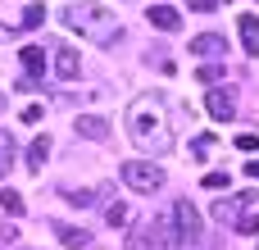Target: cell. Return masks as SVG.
I'll return each instance as SVG.
<instances>
[{
  "label": "cell",
  "mask_w": 259,
  "mask_h": 250,
  "mask_svg": "<svg viewBox=\"0 0 259 250\" xmlns=\"http://www.w3.org/2000/svg\"><path fill=\"white\" fill-rule=\"evenodd\" d=\"M41 23H46V9H41V5H27V9H23V23H18V27H41Z\"/></svg>",
  "instance_id": "cell-19"
},
{
  "label": "cell",
  "mask_w": 259,
  "mask_h": 250,
  "mask_svg": "<svg viewBox=\"0 0 259 250\" xmlns=\"http://www.w3.org/2000/svg\"><path fill=\"white\" fill-rule=\"evenodd\" d=\"M105 223H109V228H123V223H127V205H123V200L105 205Z\"/></svg>",
  "instance_id": "cell-17"
},
{
  "label": "cell",
  "mask_w": 259,
  "mask_h": 250,
  "mask_svg": "<svg viewBox=\"0 0 259 250\" xmlns=\"http://www.w3.org/2000/svg\"><path fill=\"white\" fill-rule=\"evenodd\" d=\"M255 205V191H241V196H219L214 200V219L219 223H228V228H237L241 219H246V210Z\"/></svg>",
  "instance_id": "cell-4"
},
{
  "label": "cell",
  "mask_w": 259,
  "mask_h": 250,
  "mask_svg": "<svg viewBox=\"0 0 259 250\" xmlns=\"http://www.w3.org/2000/svg\"><path fill=\"white\" fill-rule=\"evenodd\" d=\"M127 137L150 150V155H168L173 150V128L164 118V100L159 96H137L127 105Z\"/></svg>",
  "instance_id": "cell-1"
},
{
  "label": "cell",
  "mask_w": 259,
  "mask_h": 250,
  "mask_svg": "<svg viewBox=\"0 0 259 250\" xmlns=\"http://www.w3.org/2000/svg\"><path fill=\"white\" fill-rule=\"evenodd\" d=\"M64 200L77 205V210H87V205H91V191H64Z\"/></svg>",
  "instance_id": "cell-23"
},
{
  "label": "cell",
  "mask_w": 259,
  "mask_h": 250,
  "mask_svg": "<svg viewBox=\"0 0 259 250\" xmlns=\"http://www.w3.org/2000/svg\"><path fill=\"white\" fill-rule=\"evenodd\" d=\"M209 150H214V137H196L191 141V155H209Z\"/></svg>",
  "instance_id": "cell-25"
},
{
  "label": "cell",
  "mask_w": 259,
  "mask_h": 250,
  "mask_svg": "<svg viewBox=\"0 0 259 250\" xmlns=\"http://www.w3.org/2000/svg\"><path fill=\"white\" fill-rule=\"evenodd\" d=\"M64 27L77 32V36H87V41H96V46L118 41V18H114L105 5H96V0H77V5H68V9H64Z\"/></svg>",
  "instance_id": "cell-2"
},
{
  "label": "cell",
  "mask_w": 259,
  "mask_h": 250,
  "mask_svg": "<svg viewBox=\"0 0 259 250\" xmlns=\"http://www.w3.org/2000/svg\"><path fill=\"white\" fill-rule=\"evenodd\" d=\"M46 155H50V137H36V141H32V150H27V169H32V173H41Z\"/></svg>",
  "instance_id": "cell-15"
},
{
  "label": "cell",
  "mask_w": 259,
  "mask_h": 250,
  "mask_svg": "<svg viewBox=\"0 0 259 250\" xmlns=\"http://www.w3.org/2000/svg\"><path fill=\"white\" fill-rule=\"evenodd\" d=\"M18 36V27H9V23H0V41H14Z\"/></svg>",
  "instance_id": "cell-29"
},
{
  "label": "cell",
  "mask_w": 259,
  "mask_h": 250,
  "mask_svg": "<svg viewBox=\"0 0 259 250\" xmlns=\"http://www.w3.org/2000/svg\"><path fill=\"white\" fill-rule=\"evenodd\" d=\"M23 123H41V105H27L23 109Z\"/></svg>",
  "instance_id": "cell-28"
},
{
  "label": "cell",
  "mask_w": 259,
  "mask_h": 250,
  "mask_svg": "<svg viewBox=\"0 0 259 250\" xmlns=\"http://www.w3.org/2000/svg\"><path fill=\"white\" fill-rule=\"evenodd\" d=\"M228 50V41L219 36V32H200L196 41H191V55H200V59H219Z\"/></svg>",
  "instance_id": "cell-7"
},
{
  "label": "cell",
  "mask_w": 259,
  "mask_h": 250,
  "mask_svg": "<svg viewBox=\"0 0 259 250\" xmlns=\"http://www.w3.org/2000/svg\"><path fill=\"white\" fill-rule=\"evenodd\" d=\"M18 59H23V68H27V82L46 73V50H41V46H23V50H18Z\"/></svg>",
  "instance_id": "cell-13"
},
{
  "label": "cell",
  "mask_w": 259,
  "mask_h": 250,
  "mask_svg": "<svg viewBox=\"0 0 259 250\" xmlns=\"http://www.w3.org/2000/svg\"><path fill=\"white\" fill-rule=\"evenodd\" d=\"M146 18H150V23L159 27V32H178V27H182V14H178L173 5H155V9H150Z\"/></svg>",
  "instance_id": "cell-10"
},
{
  "label": "cell",
  "mask_w": 259,
  "mask_h": 250,
  "mask_svg": "<svg viewBox=\"0 0 259 250\" xmlns=\"http://www.w3.org/2000/svg\"><path fill=\"white\" fill-rule=\"evenodd\" d=\"M14 169V137L9 132H0V178Z\"/></svg>",
  "instance_id": "cell-16"
},
{
  "label": "cell",
  "mask_w": 259,
  "mask_h": 250,
  "mask_svg": "<svg viewBox=\"0 0 259 250\" xmlns=\"http://www.w3.org/2000/svg\"><path fill=\"white\" fill-rule=\"evenodd\" d=\"M9 241H18V228L14 223H0V246H9Z\"/></svg>",
  "instance_id": "cell-27"
},
{
  "label": "cell",
  "mask_w": 259,
  "mask_h": 250,
  "mask_svg": "<svg viewBox=\"0 0 259 250\" xmlns=\"http://www.w3.org/2000/svg\"><path fill=\"white\" fill-rule=\"evenodd\" d=\"M228 182H232L228 169H223V173H205V187H209V191H228Z\"/></svg>",
  "instance_id": "cell-21"
},
{
  "label": "cell",
  "mask_w": 259,
  "mask_h": 250,
  "mask_svg": "<svg viewBox=\"0 0 259 250\" xmlns=\"http://www.w3.org/2000/svg\"><path fill=\"white\" fill-rule=\"evenodd\" d=\"M55 237H59L64 246H73V250H82L91 241V232H82V228H73V223H55Z\"/></svg>",
  "instance_id": "cell-14"
},
{
  "label": "cell",
  "mask_w": 259,
  "mask_h": 250,
  "mask_svg": "<svg viewBox=\"0 0 259 250\" xmlns=\"http://www.w3.org/2000/svg\"><path fill=\"white\" fill-rule=\"evenodd\" d=\"M123 182H127L132 191L150 196V191H159V187H164V169H159V164H150V159H123Z\"/></svg>",
  "instance_id": "cell-3"
},
{
  "label": "cell",
  "mask_w": 259,
  "mask_h": 250,
  "mask_svg": "<svg viewBox=\"0 0 259 250\" xmlns=\"http://www.w3.org/2000/svg\"><path fill=\"white\" fill-rule=\"evenodd\" d=\"M237 27H241V46H246V55H259V18H255V14H241Z\"/></svg>",
  "instance_id": "cell-12"
},
{
  "label": "cell",
  "mask_w": 259,
  "mask_h": 250,
  "mask_svg": "<svg viewBox=\"0 0 259 250\" xmlns=\"http://www.w3.org/2000/svg\"><path fill=\"white\" fill-rule=\"evenodd\" d=\"M77 68H82L77 50H68V46H55V73H59L64 82H73V77H77Z\"/></svg>",
  "instance_id": "cell-8"
},
{
  "label": "cell",
  "mask_w": 259,
  "mask_h": 250,
  "mask_svg": "<svg viewBox=\"0 0 259 250\" xmlns=\"http://www.w3.org/2000/svg\"><path fill=\"white\" fill-rule=\"evenodd\" d=\"M150 237H155V246H164V250H178V246H182V237L173 232V219H168V214H159V219H155Z\"/></svg>",
  "instance_id": "cell-9"
},
{
  "label": "cell",
  "mask_w": 259,
  "mask_h": 250,
  "mask_svg": "<svg viewBox=\"0 0 259 250\" xmlns=\"http://www.w3.org/2000/svg\"><path fill=\"white\" fill-rule=\"evenodd\" d=\"M0 210H9V214H23V196L5 187V191H0Z\"/></svg>",
  "instance_id": "cell-20"
},
{
  "label": "cell",
  "mask_w": 259,
  "mask_h": 250,
  "mask_svg": "<svg viewBox=\"0 0 259 250\" xmlns=\"http://www.w3.org/2000/svg\"><path fill=\"white\" fill-rule=\"evenodd\" d=\"M196 77H200V82H219V77H223V68H219V64H205Z\"/></svg>",
  "instance_id": "cell-24"
},
{
  "label": "cell",
  "mask_w": 259,
  "mask_h": 250,
  "mask_svg": "<svg viewBox=\"0 0 259 250\" xmlns=\"http://www.w3.org/2000/svg\"><path fill=\"white\" fill-rule=\"evenodd\" d=\"M127 250H155V237H150V228L132 232V237H127Z\"/></svg>",
  "instance_id": "cell-18"
},
{
  "label": "cell",
  "mask_w": 259,
  "mask_h": 250,
  "mask_svg": "<svg viewBox=\"0 0 259 250\" xmlns=\"http://www.w3.org/2000/svg\"><path fill=\"white\" fill-rule=\"evenodd\" d=\"M82 137H91V141H105L109 137V123L100 118V114H77V123H73Z\"/></svg>",
  "instance_id": "cell-11"
},
{
  "label": "cell",
  "mask_w": 259,
  "mask_h": 250,
  "mask_svg": "<svg viewBox=\"0 0 259 250\" xmlns=\"http://www.w3.org/2000/svg\"><path fill=\"white\" fill-rule=\"evenodd\" d=\"M246 178H255V182H259V159H246Z\"/></svg>",
  "instance_id": "cell-30"
},
{
  "label": "cell",
  "mask_w": 259,
  "mask_h": 250,
  "mask_svg": "<svg viewBox=\"0 0 259 250\" xmlns=\"http://www.w3.org/2000/svg\"><path fill=\"white\" fill-rule=\"evenodd\" d=\"M205 105H209V114H214L219 123H232V114H237V96H232V87H214Z\"/></svg>",
  "instance_id": "cell-6"
},
{
  "label": "cell",
  "mask_w": 259,
  "mask_h": 250,
  "mask_svg": "<svg viewBox=\"0 0 259 250\" xmlns=\"http://www.w3.org/2000/svg\"><path fill=\"white\" fill-rule=\"evenodd\" d=\"M219 5H228V0H187L191 14H209V9H219Z\"/></svg>",
  "instance_id": "cell-22"
},
{
  "label": "cell",
  "mask_w": 259,
  "mask_h": 250,
  "mask_svg": "<svg viewBox=\"0 0 259 250\" xmlns=\"http://www.w3.org/2000/svg\"><path fill=\"white\" fill-rule=\"evenodd\" d=\"M0 109H5V96H0Z\"/></svg>",
  "instance_id": "cell-31"
},
{
  "label": "cell",
  "mask_w": 259,
  "mask_h": 250,
  "mask_svg": "<svg viewBox=\"0 0 259 250\" xmlns=\"http://www.w3.org/2000/svg\"><path fill=\"white\" fill-rule=\"evenodd\" d=\"M168 219L178 223V237H182V241H191V246L200 241V214H196L191 200H178V205L168 210Z\"/></svg>",
  "instance_id": "cell-5"
},
{
  "label": "cell",
  "mask_w": 259,
  "mask_h": 250,
  "mask_svg": "<svg viewBox=\"0 0 259 250\" xmlns=\"http://www.w3.org/2000/svg\"><path fill=\"white\" fill-rule=\"evenodd\" d=\"M237 150H259V137L255 132H241V137H237Z\"/></svg>",
  "instance_id": "cell-26"
}]
</instances>
